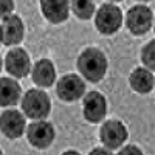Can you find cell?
Wrapping results in <instances>:
<instances>
[{
  "label": "cell",
  "mask_w": 155,
  "mask_h": 155,
  "mask_svg": "<svg viewBox=\"0 0 155 155\" xmlns=\"http://www.w3.org/2000/svg\"><path fill=\"white\" fill-rule=\"evenodd\" d=\"M31 78H33V82L41 87V88H47L51 87L56 82V68H54V64L51 62L50 59H39L33 68H31Z\"/></svg>",
  "instance_id": "obj_13"
},
{
  "label": "cell",
  "mask_w": 155,
  "mask_h": 155,
  "mask_svg": "<svg viewBox=\"0 0 155 155\" xmlns=\"http://www.w3.org/2000/svg\"><path fill=\"white\" fill-rule=\"evenodd\" d=\"M92 153H112V150L110 149H107V147H99V149H93L92 150Z\"/></svg>",
  "instance_id": "obj_20"
},
{
  "label": "cell",
  "mask_w": 155,
  "mask_h": 155,
  "mask_svg": "<svg viewBox=\"0 0 155 155\" xmlns=\"http://www.w3.org/2000/svg\"><path fill=\"white\" fill-rule=\"evenodd\" d=\"M25 36V25L20 16L9 14L8 17L2 19L0 23V41L6 47L19 45Z\"/></svg>",
  "instance_id": "obj_11"
},
{
  "label": "cell",
  "mask_w": 155,
  "mask_h": 155,
  "mask_svg": "<svg viewBox=\"0 0 155 155\" xmlns=\"http://www.w3.org/2000/svg\"><path fill=\"white\" fill-rule=\"evenodd\" d=\"M22 99V87L16 78H0V107H12Z\"/></svg>",
  "instance_id": "obj_14"
},
{
  "label": "cell",
  "mask_w": 155,
  "mask_h": 155,
  "mask_svg": "<svg viewBox=\"0 0 155 155\" xmlns=\"http://www.w3.org/2000/svg\"><path fill=\"white\" fill-rule=\"evenodd\" d=\"M129 84H130V88L134 92L140 95H147L155 87V78L149 68L137 67L129 76Z\"/></svg>",
  "instance_id": "obj_15"
},
{
  "label": "cell",
  "mask_w": 155,
  "mask_h": 155,
  "mask_svg": "<svg viewBox=\"0 0 155 155\" xmlns=\"http://www.w3.org/2000/svg\"><path fill=\"white\" fill-rule=\"evenodd\" d=\"M82 115L92 124L102 123V120L107 115L106 96L99 92H96V90H92L87 95H84L82 96Z\"/></svg>",
  "instance_id": "obj_6"
},
{
  "label": "cell",
  "mask_w": 155,
  "mask_h": 155,
  "mask_svg": "<svg viewBox=\"0 0 155 155\" xmlns=\"http://www.w3.org/2000/svg\"><path fill=\"white\" fill-rule=\"evenodd\" d=\"M14 11V0H0V19H5Z\"/></svg>",
  "instance_id": "obj_18"
},
{
  "label": "cell",
  "mask_w": 155,
  "mask_h": 155,
  "mask_svg": "<svg viewBox=\"0 0 155 155\" xmlns=\"http://www.w3.org/2000/svg\"><path fill=\"white\" fill-rule=\"evenodd\" d=\"M0 130L9 140L20 138L25 134V130H27L25 113H22L16 109H8V110L2 112L0 113Z\"/></svg>",
  "instance_id": "obj_9"
},
{
  "label": "cell",
  "mask_w": 155,
  "mask_h": 155,
  "mask_svg": "<svg viewBox=\"0 0 155 155\" xmlns=\"http://www.w3.org/2000/svg\"><path fill=\"white\" fill-rule=\"evenodd\" d=\"M137 2H140V3H146V2H150V0H137Z\"/></svg>",
  "instance_id": "obj_21"
},
{
  "label": "cell",
  "mask_w": 155,
  "mask_h": 155,
  "mask_svg": "<svg viewBox=\"0 0 155 155\" xmlns=\"http://www.w3.org/2000/svg\"><path fill=\"white\" fill-rule=\"evenodd\" d=\"M22 112L30 120H47L51 112L50 96L41 88H31L20 99Z\"/></svg>",
  "instance_id": "obj_2"
},
{
  "label": "cell",
  "mask_w": 155,
  "mask_h": 155,
  "mask_svg": "<svg viewBox=\"0 0 155 155\" xmlns=\"http://www.w3.org/2000/svg\"><path fill=\"white\" fill-rule=\"evenodd\" d=\"M0 153H2V149H0Z\"/></svg>",
  "instance_id": "obj_25"
},
{
  "label": "cell",
  "mask_w": 155,
  "mask_h": 155,
  "mask_svg": "<svg viewBox=\"0 0 155 155\" xmlns=\"http://www.w3.org/2000/svg\"><path fill=\"white\" fill-rule=\"evenodd\" d=\"M109 2H112V3H116V2H123V0H109Z\"/></svg>",
  "instance_id": "obj_22"
},
{
  "label": "cell",
  "mask_w": 155,
  "mask_h": 155,
  "mask_svg": "<svg viewBox=\"0 0 155 155\" xmlns=\"http://www.w3.org/2000/svg\"><path fill=\"white\" fill-rule=\"evenodd\" d=\"M70 11L78 19L88 20L95 16V0H70Z\"/></svg>",
  "instance_id": "obj_16"
},
{
  "label": "cell",
  "mask_w": 155,
  "mask_h": 155,
  "mask_svg": "<svg viewBox=\"0 0 155 155\" xmlns=\"http://www.w3.org/2000/svg\"><path fill=\"white\" fill-rule=\"evenodd\" d=\"M0 45H2V41H0Z\"/></svg>",
  "instance_id": "obj_26"
},
{
  "label": "cell",
  "mask_w": 155,
  "mask_h": 155,
  "mask_svg": "<svg viewBox=\"0 0 155 155\" xmlns=\"http://www.w3.org/2000/svg\"><path fill=\"white\" fill-rule=\"evenodd\" d=\"M118 153H121V155H126V153H135V155H141V153H143V150H141L140 147H137L135 144H129V146H126V147L120 149V152H118Z\"/></svg>",
  "instance_id": "obj_19"
},
{
  "label": "cell",
  "mask_w": 155,
  "mask_h": 155,
  "mask_svg": "<svg viewBox=\"0 0 155 155\" xmlns=\"http://www.w3.org/2000/svg\"><path fill=\"white\" fill-rule=\"evenodd\" d=\"M58 96L65 102H74L85 95V81L78 74H65L56 84Z\"/></svg>",
  "instance_id": "obj_7"
},
{
  "label": "cell",
  "mask_w": 155,
  "mask_h": 155,
  "mask_svg": "<svg viewBox=\"0 0 155 155\" xmlns=\"http://www.w3.org/2000/svg\"><path fill=\"white\" fill-rule=\"evenodd\" d=\"M126 28L134 36L146 34L153 23V12L146 5H135L126 14Z\"/></svg>",
  "instance_id": "obj_4"
},
{
  "label": "cell",
  "mask_w": 155,
  "mask_h": 155,
  "mask_svg": "<svg viewBox=\"0 0 155 155\" xmlns=\"http://www.w3.org/2000/svg\"><path fill=\"white\" fill-rule=\"evenodd\" d=\"M123 19V11L112 2L101 5L95 11V27L104 36H112L116 31H120Z\"/></svg>",
  "instance_id": "obj_3"
},
{
  "label": "cell",
  "mask_w": 155,
  "mask_h": 155,
  "mask_svg": "<svg viewBox=\"0 0 155 155\" xmlns=\"http://www.w3.org/2000/svg\"><path fill=\"white\" fill-rule=\"evenodd\" d=\"M44 17L53 25L65 22L70 16V0H39Z\"/></svg>",
  "instance_id": "obj_12"
},
{
  "label": "cell",
  "mask_w": 155,
  "mask_h": 155,
  "mask_svg": "<svg viewBox=\"0 0 155 155\" xmlns=\"http://www.w3.org/2000/svg\"><path fill=\"white\" fill-rule=\"evenodd\" d=\"M76 67L85 81L99 82V81H102V78L107 73L109 62H107L106 54L101 50H98L95 47H88L78 56Z\"/></svg>",
  "instance_id": "obj_1"
},
{
  "label": "cell",
  "mask_w": 155,
  "mask_h": 155,
  "mask_svg": "<svg viewBox=\"0 0 155 155\" xmlns=\"http://www.w3.org/2000/svg\"><path fill=\"white\" fill-rule=\"evenodd\" d=\"M0 70H2V56H0Z\"/></svg>",
  "instance_id": "obj_23"
},
{
  "label": "cell",
  "mask_w": 155,
  "mask_h": 155,
  "mask_svg": "<svg viewBox=\"0 0 155 155\" xmlns=\"http://www.w3.org/2000/svg\"><path fill=\"white\" fill-rule=\"evenodd\" d=\"M127 137H129L127 127L120 120H109L99 129V140L102 146L110 149L112 152L123 147Z\"/></svg>",
  "instance_id": "obj_5"
},
{
  "label": "cell",
  "mask_w": 155,
  "mask_h": 155,
  "mask_svg": "<svg viewBox=\"0 0 155 155\" xmlns=\"http://www.w3.org/2000/svg\"><path fill=\"white\" fill-rule=\"evenodd\" d=\"M5 68L12 78H16V79L27 78L28 73H31L30 54L20 47L9 50L8 54L5 56Z\"/></svg>",
  "instance_id": "obj_10"
},
{
  "label": "cell",
  "mask_w": 155,
  "mask_h": 155,
  "mask_svg": "<svg viewBox=\"0 0 155 155\" xmlns=\"http://www.w3.org/2000/svg\"><path fill=\"white\" fill-rule=\"evenodd\" d=\"M153 31H155V17H153Z\"/></svg>",
  "instance_id": "obj_24"
},
{
  "label": "cell",
  "mask_w": 155,
  "mask_h": 155,
  "mask_svg": "<svg viewBox=\"0 0 155 155\" xmlns=\"http://www.w3.org/2000/svg\"><path fill=\"white\" fill-rule=\"evenodd\" d=\"M25 134H27L30 144L36 149H47L54 141V137H56L53 124L45 120H37L31 123L27 127Z\"/></svg>",
  "instance_id": "obj_8"
},
{
  "label": "cell",
  "mask_w": 155,
  "mask_h": 155,
  "mask_svg": "<svg viewBox=\"0 0 155 155\" xmlns=\"http://www.w3.org/2000/svg\"><path fill=\"white\" fill-rule=\"evenodd\" d=\"M141 62L150 71H155V41H149L141 48Z\"/></svg>",
  "instance_id": "obj_17"
},
{
  "label": "cell",
  "mask_w": 155,
  "mask_h": 155,
  "mask_svg": "<svg viewBox=\"0 0 155 155\" xmlns=\"http://www.w3.org/2000/svg\"><path fill=\"white\" fill-rule=\"evenodd\" d=\"M153 88H155V87H153Z\"/></svg>",
  "instance_id": "obj_27"
}]
</instances>
